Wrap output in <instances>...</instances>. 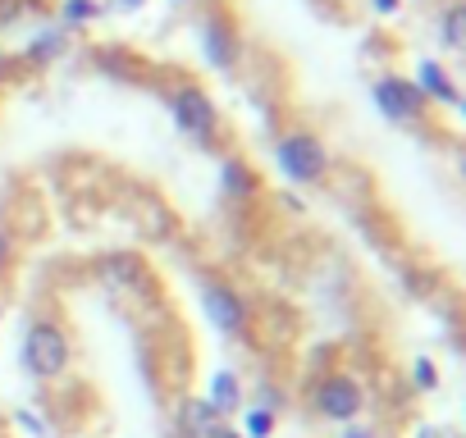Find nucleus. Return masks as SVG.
I'll return each instance as SVG.
<instances>
[{
	"instance_id": "nucleus-13",
	"label": "nucleus",
	"mask_w": 466,
	"mask_h": 438,
	"mask_svg": "<svg viewBox=\"0 0 466 438\" xmlns=\"http://www.w3.org/2000/svg\"><path fill=\"white\" fill-rule=\"evenodd\" d=\"M434 42L448 55H461V46H466V5H461V0H443V5H439V15H434Z\"/></svg>"
},
{
	"instance_id": "nucleus-17",
	"label": "nucleus",
	"mask_w": 466,
	"mask_h": 438,
	"mask_svg": "<svg viewBox=\"0 0 466 438\" xmlns=\"http://www.w3.org/2000/svg\"><path fill=\"white\" fill-rule=\"evenodd\" d=\"M439 365H434V356H416L411 361V388L416 393H439Z\"/></svg>"
},
{
	"instance_id": "nucleus-26",
	"label": "nucleus",
	"mask_w": 466,
	"mask_h": 438,
	"mask_svg": "<svg viewBox=\"0 0 466 438\" xmlns=\"http://www.w3.org/2000/svg\"><path fill=\"white\" fill-rule=\"evenodd\" d=\"M169 5H192V0H169Z\"/></svg>"
},
{
	"instance_id": "nucleus-23",
	"label": "nucleus",
	"mask_w": 466,
	"mask_h": 438,
	"mask_svg": "<svg viewBox=\"0 0 466 438\" xmlns=\"http://www.w3.org/2000/svg\"><path fill=\"white\" fill-rule=\"evenodd\" d=\"M339 438H380L370 424H361V420H352V424H339Z\"/></svg>"
},
{
	"instance_id": "nucleus-20",
	"label": "nucleus",
	"mask_w": 466,
	"mask_h": 438,
	"mask_svg": "<svg viewBox=\"0 0 466 438\" xmlns=\"http://www.w3.org/2000/svg\"><path fill=\"white\" fill-rule=\"evenodd\" d=\"M101 10L106 15H137V10H147V0H101Z\"/></svg>"
},
{
	"instance_id": "nucleus-21",
	"label": "nucleus",
	"mask_w": 466,
	"mask_h": 438,
	"mask_svg": "<svg viewBox=\"0 0 466 438\" xmlns=\"http://www.w3.org/2000/svg\"><path fill=\"white\" fill-rule=\"evenodd\" d=\"M366 5H370L375 19H398L402 15V0H366Z\"/></svg>"
},
{
	"instance_id": "nucleus-5",
	"label": "nucleus",
	"mask_w": 466,
	"mask_h": 438,
	"mask_svg": "<svg viewBox=\"0 0 466 438\" xmlns=\"http://www.w3.org/2000/svg\"><path fill=\"white\" fill-rule=\"evenodd\" d=\"M307 411L325 424H352L366 411V383L352 370H325L307 388Z\"/></svg>"
},
{
	"instance_id": "nucleus-14",
	"label": "nucleus",
	"mask_w": 466,
	"mask_h": 438,
	"mask_svg": "<svg viewBox=\"0 0 466 438\" xmlns=\"http://www.w3.org/2000/svg\"><path fill=\"white\" fill-rule=\"evenodd\" d=\"M96 279H101V288H128V293H142V288H147V270H142L133 256L101 261V265H96Z\"/></svg>"
},
{
	"instance_id": "nucleus-18",
	"label": "nucleus",
	"mask_w": 466,
	"mask_h": 438,
	"mask_svg": "<svg viewBox=\"0 0 466 438\" xmlns=\"http://www.w3.org/2000/svg\"><path fill=\"white\" fill-rule=\"evenodd\" d=\"M252 402H257V406H270V411H279V406H284V393H279L270 379H261V383L252 388Z\"/></svg>"
},
{
	"instance_id": "nucleus-9",
	"label": "nucleus",
	"mask_w": 466,
	"mask_h": 438,
	"mask_svg": "<svg viewBox=\"0 0 466 438\" xmlns=\"http://www.w3.org/2000/svg\"><path fill=\"white\" fill-rule=\"evenodd\" d=\"M215 183H219V196L233 201V205H248V201L261 196V174L243 155H224L215 164Z\"/></svg>"
},
{
	"instance_id": "nucleus-22",
	"label": "nucleus",
	"mask_w": 466,
	"mask_h": 438,
	"mask_svg": "<svg viewBox=\"0 0 466 438\" xmlns=\"http://www.w3.org/2000/svg\"><path fill=\"white\" fill-rule=\"evenodd\" d=\"M10 261H15V238H10V229L0 224V274L10 270Z\"/></svg>"
},
{
	"instance_id": "nucleus-7",
	"label": "nucleus",
	"mask_w": 466,
	"mask_h": 438,
	"mask_svg": "<svg viewBox=\"0 0 466 438\" xmlns=\"http://www.w3.org/2000/svg\"><path fill=\"white\" fill-rule=\"evenodd\" d=\"M197 55H201L206 69H215L224 78L238 74V65H243V37H238V28H233L224 15H206L197 24Z\"/></svg>"
},
{
	"instance_id": "nucleus-19",
	"label": "nucleus",
	"mask_w": 466,
	"mask_h": 438,
	"mask_svg": "<svg viewBox=\"0 0 466 438\" xmlns=\"http://www.w3.org/2000/svg\"><path fill=\"white\" fill-rule=\"evenodd\" d=\"M15 420H19L28 433H37V438H51V429H46V420H42L37 411H28V406H24V411H15Z\"/></svg>"
},
{
	"instance_id": "nucleus-2",
	"label": "nucleus",
	"mask_w": 466,
	"mask_h": 438,
	"mask_svg": "<svg viewBox=\"0 0 466 438\" xmlns=\"http://www.w3.org/2000/svg\"><path fill=\"white\" fill-rule=\"evenodd\" d=\"M19 365H24V374L37 379V383L65 379L69 365H74V338L65 333V324L51 320V315L28 320V324H24V338H19Z\"/></svg>"
},
{
	"instance_id": "nucleus-4",
	"label": "nucleus",
	"mask_w": 466,
	"mask_h": 438,
	"mask_svg": "<svg viewBox=\"0 0 466 438\" xmlns=\"http://www.w3.org/2000/svg\"><path fill=\"white\" fill-rule=\"evenodd\" d=\"M197 306H201V320H206L219 338H228V343H243V338L252 333V302H248V293H243L238 284L206 274V279L197 284Z\"/></svg>"
},
{
	"instance_id": "nucleus-16",
	"label": "nucleus",
	"mask_w": 466,
	"mask_h": 438,
	"mask_svg": "<svg viewBox=\"0 0 466 438\" xmlns=\"http://www.w3.org/2000/svg\"><path fill=\"white\" fill-rule=\"evenodd\" d=\"M238 429L243 438H275V429H279V411H270V406H257V402H243V411H238Z\"/></svg>"
},
{
	"instance_id": "nucleus-27",
	"label": "nucleus",
	"mask_w": 466,
	"mask_h": 438,
	"mask_svg": "<svg viewBox=\"0 0 466 438\" xmlns=\"http://www.w3.org/2000/svg\"><path fill=\"white\" fill-rule=\"evenodd\" d=\"M0 320H5V302H0Z\"/></svg>"
},
{
	"instance_id": "nucleus-11",
	"label": "nucleus",
	"mask_w": 466,
	"mask_h": 438,
	"mask_svg": "<svg viewBox=\"0 0 466 438\" xmlns=\"http://www.w3.org/2000/svg\"><path fill=\"white\" fill-rule=\"evenodd\" d=\"M224 424H228V420L215 415V411L206 406V397H178V402H174V433H178V438H219Z\"/></svg>"
},
{
	"instance_id": "nucleus-15",
	"label": "nucleus",
	"mask_w": 466,
	"mask_h": 438,
	"mask_svg": "<svg viewBox=\"0 0 466 438\" xmlns=\"http://www.w3.org/2000/svg\"><path fill=\"white\" fill-rule=\"evenodd\" d=\"M101 15H106L101 0H60V5H56V24H60L69 37H74V33H87Z\"/></svg>"
},
{
	"instance_id": "nucleus-10",
	"label": "nucleus",
	"mask_w": 466,
	"mask_h": 438,
	"mask_svg": "<svg viewBox=\"0 0 466 438\" xmlns=\"http://www.w3.org/2000/svg\"><path fill=\"white\" fill-rule=\"evenodd\" d=\"M206 406L215 411V415H238L243 411V402H248V388H243V374L238 370H228V365H215L210 370V379H206Z\"/></svg>"
},
{
	"instance_id": "nucleus-8",
	"label": "nucleus",
	"mask_w": 466,
	"mask_h": 438,
	"mask_svg": "<svg viewBox=\"0 0 466 438\" xmlns=\"http://www.w3.org/2000/svg\"><path fill=\"white\" fill-rule=\"evenodd\" d=\"M411 83H416V92L425 96V105L461 110V87H457V78L448 74V65H443V60H434V55L416 60V69H411Z\"/></svg>"
},
{
	"instance_id": "nucleus-25",
	"label": "nucleus",
	"mask_w": 466,
	"mask_h": 438,
	"mask_svg": "<svg viewBox=\"0 0 466 438\" xmlns=\"http://www.w3.org/2000/svg\"><path fill=\"white\" fill-rule=\"evenodd\" d=\"M219 438H243V433H238V429H233V424H224V429H219Z\"/></svg>"
},
{
	"instance_id": "nucleus-1",
	"label": "nucleus",
	"mask_w": 466,
	"mask_h": 438,
	"mask_svg": "<svg viewBox=\"0 0 466 438\" xmlns=\"http://www.w3.org/2000/svg\"><path fill=\"white\" fill-rule=\"evenodd\" d=\"M270 160H275V174L289 187H320L329 178V169H334V155L320 142V133L316 128H302V124H293V128H284L275 137Z\"/></svg>"
},
{
	"instance_id": "nucleus-24",
	"label": "nucleus",
	"mask_w": 466,
	"mask_h": 438,
	"mask_svg": "<svg viewBox=\"0 0 466 438\" xmlns=\"http://www.w3.org/2000/svg\"><path fill=\"white\" fill-rule=\"evenodd\" d=\"M416 438H457L452 429H443V424H420L416 429Z\"/></svg>"
},
{
	"instance_id": "nucleus-6",
	"label": "nucleus",
	"mask_w": 466,
	"mask_h": 438,
	"mask_svg": "<svg viewBox=\"0 0 466 438\" xmlns=\"http://www.w3.org/2000/svg\"><path fill=\"white\" fill-rule=\"evenodd\" d=\"M370 105H375V114H380L384 124H393V128H420L425 114H430L425 96L416 92V83H411L407 74H380V78L370 83Z\"/></svg>"
},
{
	"instance_id": "nucleus-12",
	"label": "nucleus",
	"mask_w": 466,
	"mask_h": 438,
	"mask_svg": "<svg viewBox=\"0 0 466 438\" xmlns=\"http://www.w3.org/2000/svg\"><path fill=\"white\" fill-rule=\"evenodd\" d=\"M65 51H69V33H65L56 19H46V24L33 28V37H28V46H24V60H28L33 69H51V65L65 60Z\"/></svg>"
},
{
	"instance_id": "nucleus-3",
	"label": "nucleus",
	"mask_w": 466,
	"mask_h": 438,
	"mask_svg": "<svg viewBox=\"0 0 466 438\" xmlns=\"http://www.w3.org/2000/svg\"><path fill=\"white\" fill-rule=\"evenodd\" d=\"M160 101H165V114H169L178 137H187L192 146H215V137H219V105H215V96L201 83L183 78V83L165 87Z\"/></svg>"
}]
</instances>
